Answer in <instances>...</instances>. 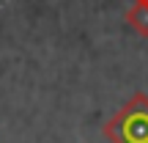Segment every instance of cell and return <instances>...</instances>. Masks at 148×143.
I'll return each instance as SVG.
<instances>
[{
    "mask_svg": "<svg viewBox=\"0 0 148 143\" xmlns=\"http://www.w3.org/2000/svg\"><path fill=\"white\" fill-rule=\"evenodd\" d=\"M126 19L140 36H148V6L145 3H134L132 8L126 11Z\"/></svg>",
    "mask_w": 148,
    "mask_h": 143,
    "instance_id": "cell-1",
    "label": "cell"
},
{
    "mask_svg": "<svg viewBox=\"0 0 148 143\" xmlns=\"http://www.w3.org/2000/svg\"><path fill=\"white\" fill-rule=\"evenodd\" d=\"M134 3H145V6H148V0H134Z\"/></svg>",
    "mask_w": 148,
    "mask_h": 143,
    "instance_id": "cell-2",
    "label": "cell"
}]
</instances>
